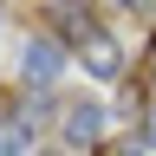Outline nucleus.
Segmentation results:
<instances>
[{
  "mask_svg": "<svg viewBox=\"0 0 156 156\" xmlns=\"http://www.w3.org/2000/svg\"><path fill=\"white\" fill-rule=\"evenodd\" d=\"M58 58H65V46H58L52 33H39L26 46V78H33V85H52V78H58Z\"/></svg>",
  "mask_w": 156,
  "mask_h": 156,
  "instance_id": "nucleus-1",
  "label": "nucleus"
},
{
  "mask_svg": "<svg viewBox=\"0 0 156 156\" xmlns=\"http://www.w3.org/2000/svg\"><path fill=\"white\" fill-rule=\"evenodd\" d=\"M98 130H104V111L98 104H72L65 111V136L72 143H98Z\"/></svg>",
  "mask_w": 156,
  "mask_h": 156,
  "instance_id": "nucleus-2",
  "label": "nucleus"
},
{
  "mask_svg": "<svg viewBox=\"0 0 156 156\" xmlns=\"http://www.w3.org/2000/svg\"><path fill=\"white\" fill-rule=\"evenodd\" d=\"M78 46H85V58H91V65H98V78H111V72H117V46H111V39H104V33H98V26H91L85 39H78Z\"/></svg>",
  "mask_w": 156,
  "mask_h": 156,
  "instance_id": "nucleus-3",
  "label": "nucleus"
},
{
  "mask_svg": "<svg viewBox=\"0 0 156 156\" xmlns=\"http://www.w3.org/2000/svg\"><path fill=\"white\" fill-rule=\"evenodd\" d=\"M124 7H156V0H124Z\"/></svg>",
  "mask_w": 156,
  "mask_h": 156,
  "instance_id": "nucleus-4",
  "label": "nucleus"
}]
</instances>
